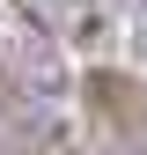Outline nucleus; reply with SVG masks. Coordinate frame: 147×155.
<instances>
[{
	"mask_svg": "<svg viewBox=\"0 0 147 155\" xmlns=\"http://www.w3.org/2000/svg\"><path fill=\"white\" fill-rule=\"evenodd\" d=\"M88 118H96L103 140L147 148V81H125V74H88Z\"/></svg>",
	"mask_w": 147,
	"mask_h": 155,
	"instance_id": "f257e3e1",
	"label": "nucleus"
},
{
	"mask_svg": "<svg viewBox=\"0 0 147 155\" xmlns=\"http://www.w3.org/2000/svg\"><path fill=\"white\" fill-rule=\"evenodd\" d=\"M52 155H103V148H81V140H66V148H52Z\"/></svg>",
	"mask_w": 147,
	"mask_h": 155,
	"instance_id": "f03ea898",
	"label": "nucleus"
}]
</instances>
